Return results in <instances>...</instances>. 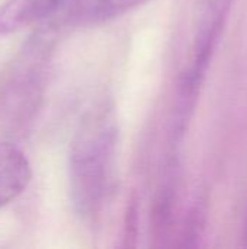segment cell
Returning <instances> with one entry per match:
<instances>
[{
	"mask_svg": "<svg viewBox=\"0 0 247 249\" xmlns=\"http://www.w3.org/2000/svg\"><path fill=\"white\" fill-rule=\"evenodd\" d=\"M118 125L112 109H90L76 130L68 153V188L74 212L95 220L105 209L115 185Z\"/></svg>",
	"mask_w": 247,
	"mask_h": 249,
	"instance_id": "obj_1",
	"label": "cell"
},
{
	"mask_svg": "<svg viewBox=\"0 0 247 249\" xmlns=\"http://www.w3.org/2000/svg\"><path fill=\"white\" fill-rule=\"evenodd\" d=\"M54 26H42L16 51L0 73V127L20 131L36 117L54 54Z\"/></svg>",
	"mask_w": 247,
	"mask_h": 249,
	"instance_id": "obj_2",
	"label": "cell"
},
{
	"mask_svg": "<svg viewBox=\"0 0 247 249\" xmlns=\"http://www.w3.org/2000/svg\"><path fill=\"white\" fill-rule=\"evenodd\" d=\"M71 0H6L0 6V34L67 23Z\"/></svg>",
	"mask_w": 247,
	"mask_h": 249,
	"instance_id": "obj_3",
	"label": "cell"
},
{
	"mask_svg": "<svg viewBox=\"0 0 247 249\" xmlns=\"http://www.w3.org/2000/svg\"><path fill=\"white\" fill-rule=\"evenodd\" d=\"M32 168L26 155L13 143L0 142V209L28 188Z\"/></svg>",
	"mask_w": 247,
	"mask_h": 249,
	"instance_id": "obj_4",
	"label": "cell"
},
{
	"mask_svg": "<svg viewBox=\"0 0 247 249\" xmlns=\"http://www.w3.org/2000/svg\"><path fill=\"white\" fill-rule=\"evenodd\" d=\"M147 1L150 0H71L67 23H102L122 16Z\"/></svg>",
	"mask_w": 247,
	"mask_h": 249,
	"instance_id": "obj_5",
	"label": "cell"
},
{
	"mask_svg": "<svg viewBox=\"0 0 247 249\" xmlns=\"http://www.w3.org/2000/svg\"><path fill=\"white\" fill-rule=\"evenodd\" d=\"M137 204L132 203L130 206V210L127 213V226H125V239L128 241L127 245H130V239H135V229H137Z\"/></svg>",
	"mask_w": 247,
	"mask_h": 249,
	"instance_id": "obj_6",
	"label": "cell"
},
{
	"mask_svg": "<svg viewBox=\"0 0 247 249\" xmlns=\"http://www.w3.org/2000/svg\"><path fill=\"white\" fill-rule=\"evenodd\" d=\"M220 1H221V0H199L201 13L220 12Z\"/></svg>",
	"mask_w": 247,
	"mask_h": 249,
	"instance_id": "obj_7",
	"label": "cell"
}]
</instances>
